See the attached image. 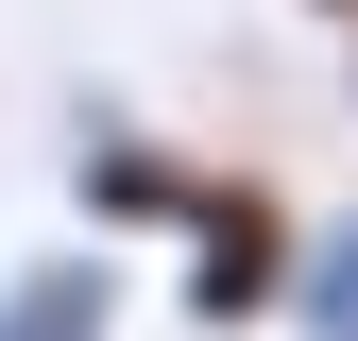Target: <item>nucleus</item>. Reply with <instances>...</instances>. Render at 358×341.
<instances>
[{
  "label": "nucleus",
  "mask_w": 358,
  "mask_h": 341,
  "mask_svg": "<svg viewBox=\"0 0 358 341\" xmlns=\"http://www.w3.org/2000/svg\"><path fill=\"white\" fill-rule=\"evenodd\" d=\"M290 273H307V205L273 170H205V222L171 239V307L239 341V324H290Z\"/></svg>",
  "instance_id": "1"
},
{
  "label": "nucleus",
  "mask_w": 358,
  "mask_h": 341,
  "mask_svg": "<svg viewBox=\"0 0 358 341\" xmlns=\"http://www.w3.org/2000/svg\"><path fill=\"white\" fill-rule=\"evenodd\" d=\"M0 341H120V256L103 239L17 256V273H0Z\"/></svg>",
  "instance_id": "3"
},
{
  "label": "nucleus",
  "mask_w": 358,
  "mask_h": 341,
  "mask_svg": "<svg viewBox=\"0 0 358 341\" xmlns=\"http://www.w3.org/2000/svg\"><path fill=\"white\" fill-rule=\"evenodd\" d=\"M307 17H324V34H358V0H307Z\"/></svg>",
  "instance_id": "5"
},
{
  "label": "nucleus",
  "mask_w": 358,
  "mask_h": 341,
  "mask_svg": "<svg viewBox=\"0 0 358 341\" xmlns=\"http://www.w3.org/2000/svg\"><path fill=\"white\" fill-rule=\"evenodd\" d=\"M290 324H307V341H358V205H341V222H307V273H290Z\"/></svg>",
  "instance_id": "4"
},
{
  "label": "nucleus",
  "mask_w": 358,
  "mask_h": 341,
  "mask_svg": "<svg viewBox=\"0 0 358 341\" xmlns=\"http://www.w3.org/2000/svg\"><path fill=\"white\" fill-rule=\"evenodd\" d=\"M205 170L188 137H137V119H85V154H69V205H85V239H188L205 222Z\"/></svg>",
  "instance_id": "2"
}]
</instances>
